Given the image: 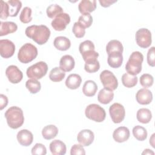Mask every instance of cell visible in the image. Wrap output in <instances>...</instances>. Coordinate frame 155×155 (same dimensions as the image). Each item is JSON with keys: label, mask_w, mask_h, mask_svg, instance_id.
Wrapping results in <instances>:
<instances>
[{"label": "cell", "mask_w": 155, "mask_h": 155, "mask_svg": "<svg viewBox=\"0 0 155 155\" xmlns=\"http://www.w3.org/2000/svg\"><path fill=\"white\" fill-rule=\"evenodd\" d=\"M25 33L27 37L38 44L42 45L48 40L50 36V30L44 25H33L26 28Z\"/></svg>", "instance_id": "obj_1"}, {"label": "cell", "mask_w": 155, "mask_h": 155, "mask_svg": "<svg viewBox=\"0 0 155 155\" xmlns=\"http://www.w3.org/2000/svg\"><path fill=\"white\" fill-rule=\"evenodd\" d=\"M8 125L13 128L17 129L21 127L24 122V116L22 109L16 106L10 107L5 112Z\"/></svg>", "instance_id": "obj_2"}, {"label": "cell", "mask_w": 155, "mask_h": 155, "mask_svg": "<svg viewBox=\"0 0 155 155\" xmlns=\"http://www.w3.org/2000/svg\"><path fill=\"white\" fill-rule=\"evenodd\" d=\"M143 61V56L139 51H133L126 65L125 70L127 73L131 75L138 74L142 70V64Z\"/></svg>", "instance_id": "obj_3"}, {"label": "cell", "mask_w": 155, "mask_h": 155, "mask_svg": "<svg viewBox=\"0 0 155 155\" xmlns=\"http://www.w3.org/2000/svg\"><path fill=\"white\" fill-rule=\"evenodd\" d=\"M38 56L37 48L31 43H26L19 49L18 53V60L24 64H27L35 59Z\"/></svg>", "instance_id": "obj_4"}, {"label": "cell", "mask_w": 155, "mask_h": 155, "mask_svg": "<svg viewBox=\"0 0 155 155\" xmlns=\"http://www.w3.org/2000/svg\"><path fill=\"white\" fill-rule=\"evenodd\" d=\"M85 114L87 118L97 122L104 121L106 116L105 110L96 104L88 105L85 108Z\"/></svg>", "instance_id": "obj_5"}, {"label": "cell", "mask_w": 155, "mask_h": 155, "mask_svg": "<svg viewBox=\"0 0 155 155\" xmlns=\"http://www.w3.org/2000/svg\"><path fill=\"white\" fill-rule=\"evenodd\" d=\"M48 65L44 61L38 62L31 65L27 69V76L33 79H40L44 77L47 72Z\"/></svg>", "instance_id": "obj_6"}, {"label": "cell", "mask_w": 155, "mask_h": 155, "mask_svg": "<svg viewBox=\"0 0 155 155\" xmlns=\"http://www.w3.org/2000/svg\"><path fill=\"white\" fill-rule=\"evenodd\" d=\"M99 78L105 88L113 91L117 88V79L111 71L108 70H105L101 73Z\"/></svg>", "instance_id": "obj_7"}, {"label": "cell", "mask_w": 155, "mask_h": 155, "mask_svg": "<svg viewBox=\"0 0 155 155\" xmlns=\"http://www.w3.org/2000/svg\"><path fill=\"white\" fill-rule=\"evenodd\" d=\"M135 38L137 44L141 48H147L151 44V33L147 28L139 29L136 33Z\"/></svg>", "instance_id": "obj_8"}, {"label": "cell", "mask_w": 155, "mask_h": 155, "mask_svg": "<svg viewBox=\"0 0 155 155\" xmlns=\"http://www.w3.org/2000/svg\"><path fill=\"white\" fill-rule=\"evenodd\" d=\"M109 113L114 123H120L125 118V108L119 103H114L109 108Z\"/></svg>", "instance_id": "obj_9"}, {"label": "cell", "mask_w": 155, "mask_h": 155, "mask_svg": "<svg viewBox=\"0 0 155 155\" xmlns=\"http://www.w3.org/2000/svg\"><path fill=\"white\" fill-rule=\"evenodd\" d=\"M70 22V17L68 13H62L58 15L51 21V25L56 31H62Z\"/></svg>", "instance_id": "obj_10"}, {"label": "cell", "mask_w": 155, "mask_h": 155, "mask_svg": "<svg viewBox=\"0 0 155 155\" xmlns=\"http://www.w3.org/2000/svg\"><path fill=\"white\" fill-rule=\"evenodd\" d=\"M5 74L8 80L12 84L19 83L23 78L22 72L14 65H11L6 68Z\"/></svg>", "instance_id": "obj_11"}, {"label": "cell", "mask_w": 155, "mask_h": 155, "mask_svg": "<svg viewBox=\"0 0 155 155\" xmlns=\"http://www.w3.org/2000/svg\"><path fill=\"white\" fill-rule=\"evenodd\" d=\"M15 51L14 43L8 39L0 40V54L4 58L12 57Z\"/></svg>", "instance_id": "obj_12"}, {"label": "cell", "mask_w": 155, "mask_h": 155, "mask_svg": "<svg viewBox=\"0 0 155 155\" xmlns=\"http://www.w3.org/2000/svg\"><path fill=\"white\" fill-rule=\"evenodd\" d=\"M94 139L93 132L88 129L81 130L77 136V140L82 146L87 147L91 145Z\"/></svg>", "instance_id": "obj_13"}, {"label": "cell", "mask_w": 155, "mask_h": 155, "mask_svg": "<svg viewBox=\"0 0 155 155\" xmlns=\"http://www.w3.org/2000/svg\"><path fill=\"white\" fill-rule=\"evenodd\" d=\"M137 102L141 105H148L153 100V94L150 90L145 88L139 90L136 94Z\"/></svg>", "instance_id": "obj_14"}, {"label": "cell", "mask_w": 155, "mask_h": 155, "mask_svg": "<svg viewBox=\"0 0 155 155\" xmlns=\"http://www.w3.org/2000/svg\"><path fill=\"white\" fill-rule=\"evenodd\" d=\"M18 142L22 146L28 147L30 145L33 140V136L31 131L23 129L20 130L16 136Z\"/></svg>", "instance_id": "obj_15"}, {"label": "cell", "mask_w": 155, "mask_h": 155, "mask_svg": "<svg viewBox=\"0 0 155 155\" xmlns=\"http://www.w3.org/2000/svg\"><path fill=\"white\" fill-rule=\"evenodd\" d=\"M130 135V130L127 127H119L114 131L113 137L116 142L122 143L127 141L129 139Z\"/></svg>", "instance_id": "obj_16"}, {"label": "cell", "mask_w": 155, "mask_h": 155, "mask_svg": "<svg viewBox=\"0 0 155 155\" xmlns=\"http://www.w3.org/2000/svg\"><path fill=\"white\" fill-rule=\"evenodd\" d=\"M50 150L53 155H64L66 153L65 144L60 140H54L50 143Z\"/></svg>", "instance_id": "obj_17"}, {"label": "cell", "mask_w": 155, "mask_h": 155, "mask_svg": "<svg viewBox=\"0 0 155 155\" xmlns=\"http://www.w3.org/2000/svg\"><path fill=\"white\" fill-rule=\"evenodd\" d=\"M75 65L74 58L68 54L63 56L59 61V67L64 71H70Z\"/></svg>", "instance_id": "obj_18"}, {"label": "cell", "mask_w": 155, "mask_h": 155, "mask_svg": "<svg viewBox=\"0 0 155 155\" xmlns=\"http://www.w3.org/2000/svg\"><path fill=\"white\" fill-rule=\"evenodd\" d=\"M96 8V1L95 0H82L78 5V9L82 14L90 13Z\"/></svg>", "instance_id": "obj_19"}, {"label": "cell", "mask_w": 155, "mask_h": 155, "mask_svg": "<svg viewBox=\"0 0 155 155\" xmlns=\"http://www.w3.org/2000/svg\"><path fill=\"white\" fill-rule=\"evenodd\" d=\"M123 62L122 53L120 52H115L110 53L108 55L107 62L108 65L114 68H119L121 66Z\"/></svg>", "instance_id": "obj_20"}, {"label": "cell", "mask_w": 155, "mask_h": 155, "mask_svg": "<svg viewBox=\"0 0 155 155\" xmlns=\"http://www.w3.org/2000/svg\"><path fill=\"white\" fill-rule=\"evenodd\" d=\"M18 29L16 23L12 21L0 22V36H5L10 33L15 32Z\"/></svg>", "instance_id": "obj_21"}, {"label": "cell", "mask_w": 155, "mask_h": 155, "mask_svg": "<svg viewBox=\"0 0 155 155\" xmlns=\"http://www.w3.org/2000/svg\"><path fill=\"white\" fill-rule=\"evenodd\" d=\"M82 78L78 74H70L65 81V85L70 89L75 90L79 87L81 84Z\"/></svg>", "instance_id": "obj_22"}, {"label": "cell", "mask_w": 155, "mask_h": 155, "mask_svg": "<svg viewBox=\"0 0 155 155\" xmlns=\"http://www.w3.org/2000/svg\"><path fill=\"white\" fill-rule=\"evenodd\" d=\"M53 45L59 50L66 51L70 48L71 42L69 39L65 36H58L54 39Z\"/></svg>", "instance_id": "obj_23"}, {"label": "cell", "mask_w": 155, "mask_h": 155, "mask_svg": "<svg viewBox=\"0 0 155 155\" xmlns=\"http://www.w3.org/2000/svg\"><path fill=\"white\" fill-rule=\"evenodd\" d=\"M114 97V93L105 88L101 89L97 94L98 101L102 104H109Z\"/></svg>", "instance_id": "obj_24"}, {"label": "cell", "mask_w": 155, "mask_h": 155, "mask_svg": "<svg viewBox=\"0 0 155 155\" xmlns=\"http://www.w3.org/2000/svg\"><path fill=\"white\" fill-rule=\"evenodd\" d=\"M97 90V85L96 82L92 80H88L85 82L83 87V93L88 97H91L95 95Z\"/></svg>", "instance_id": "obj_25"}, {"label": "cell", "mask_w": 155, "mask_h": 155, "mask_svg": "<svg viewBox=\"0 0 155 155\" xmlns=\"http://www.w3.org/2000/svg\"><path fill=\"white\" fill-rule=\"evenodd\" d=\"M106 51L108 55L110 53L115 52H120L122 53L124 47L122 43L119 41L113 39L108 42L106 46Z\"/></svg>", "instance_id": "obj_26"}, {"label": "cell", "mask_w": 155, "mask_h": 155, "mask_svg": "<svg viewBox=\"0 0 155 155\" xmlns=\"http://www.w3.org/2000/svg\"><path fill=\"white\" fill-rule=\"evenodd\" d=\"M136 117L137 120L142 124H148L152 118V114L148 108H142L137 111Z\"/></svg>", "instance_id": "obj_27"}, {"label": "cell", "mask_w": 155, "mask_h": 155, "mask_svg": "<svg viewBox=\"0 0 155 155\" xmlns=\"http://www.w3.org/2000/svg\"><path fill=\"white\" fill-rule=\"evenodd\" d=\"M58 133V128L54 125H48L42 130V135L45 139L50 140L55 137Z\"/></svg>", "instance_id": "obj_28"}, {"label": "cell", "mask_w": 155, "mask_h": 155, "mask_svg": "<svg viewBox=\"0 0 155 155\" xmlns=\"http://www.w3.org/2000/svg\"><path fill=\"white\" fill-rule=\"evenodd\" d=\"M7 2L8 6L9 16L12 17L16 16L22 7V2L18 0H10Z\"/></svg>", "instance_id": "obj_29"}, {"label": "cell", "mask_w": 155, "mask_h": 155, "mask_svg": "<svg viewBox=\"0 0 155 155\" xmlns=\"http://www.w3.org/2000/svg\"><path fill=\"white\" fill-rule=\"evenodd\" d=\"M65 73L60 67H54L50 72L49 78L53 82H60L64 79Z\"/></svg>", "instance_id": "obj_30"}, {"label": "cell", "mask_w": 155, "mask_h": 155, "mask_svg": "<svg viewBox=\"0 0 155 155\" xmlns=\"http://www.w3.org/2000/svg\"><path fill=\"white\" fill-rule=\"evenodd\" d=\"M137 77L135 75H131L126 73H124L122 76V84L127 88L134 87L137 84Z\"/></svg>", "instance_id": "obj_31"}, {"label": "cell", "mask_w": 155, "mask_h": 155, "mask_svg": "<svg viewBox=\"0 0 155 155\" xmlns=\"http://www.w3.org/2000/svg\"><path fill=\"white\" fill-rule=\"evenodd\" d=\"M133 134L134 137L138 140H145L147 137V130L140 125H136L133 128Z\"/></svg>", "instance_id": "obj_32"}, {"label": "cell", "mask_w": 155, "mask_h": 155, "mask_svg": "<svg viewBox=\"0 0 155 155\" xmlns=\"http://www.w3.org/2000/svg\"><path fill=\"white\" fill-rule=\"evenodd\" d=\"M47 16L50 18H54L61 13H64L62 8L58 4H51L46 10Z\"/></svg>", "instance_id": "obj_33"}, {"label": "cell", "mask_w": 155, "mask_h": 155, "mask_svg": "<svg viewBox=\"0 0 155 155\" xmlns=\"http://www.w3.org/2000/svg\"><path fill=\"white\" fill-rule=\"evenodd\" d=\"M25 87L32 94H36L39 92L41 88V83L36 79H30L27 81Z\"/></svg>", "instance_id": "obj_34"}, {"label": "cell", "mask_w": 155, "mask_h": 155, "mask_svg": "<svg viewBox=\"0 0 155 155\" xmlns=\"http://www.w3.org/2000/svg\"><path fill=\"white\" fill-rule=\"evenodd\" d=\"M100 68V64L97 59H92L85 61L84 65L85 70L88 73H94Z\"/></svg>", "instance_id": "obj_35"}, {"label": "cell", "mask_w": 155, "mask_h": 155, "mask_svg": "<svg viewBox=\"0 0 155 155\" xmlns=\"http://www.w3.org/2000/svg\"><path fill=\"white\" fill-rule=\"evenodd\" d=\"M31 9L28 7H25L21 12L19 16L20 21L24 24H27L30 22L31 19Z\"/></svg>", "instance_id": "obj_36"}, {"label": "cell", "mask_w": 155, "mask_h": 155, "mask_svg": "<svg viewBox=\"0 0 155 155\" xmlns=\"http://www.w3.org/2000/svg\"><path fill=\"white\" fill-rule=\"evenodd\" d=\"M72 31L74 36L78 38L84 37L85 34V28L78 21L74 23Z\"/></svg>", "instance_id": "obj_37"}, {"label": "cell", "mask_w": 155, "mask_h": 155, "mask_svg": "<svg viewBox=\"0 0 155 155\" xmlns=\"http://www.w3.org/2000/svg\"><path fill=\"white\" fill-rule=\"evenodd\" d=\"M140 85L145 87V88H148L153 85L154 79L153 77L148 73H144L140 77Z\"/></svg>", "instance_id": "obj_38"}, {"label": "cell", "mask_w": 155, "mask_h": 155, "mask_svg": "<svg viewBox=\"0 0 155 155\" xmlns=\"http://www.w3.org/2000/svg\"><path fill=\"white\" fill-rule=\"evenodd\" d=\"M94 49L95 47L93 42L90 40H86L81 42L79 47V50L81 54L90 50H94Z\"/></svg>", "instance_id": "obj_39"}, {"label": "cell", "mask_w": 155, "mask_h": 155, "mask_svg": "<svg viewBox=\"0 0 155 155\" xmlns=\"http://www.w3.org/2000/svg\"><path fill=\"white\" fill-rule=\"evenodd\" d=\"M78 22L85 28H88L92 24L93 18L90 13H84L79 17Z\"/></svg>", "instance_id": "obj_40"}, {"label": "cell", "mask_w": 155, "mask_h": 155, "mask_svg": "<svg viewBox=\"0 0 155 155\" xmlns=\"http://www.w3.org/2000/svg\"><path fill=\"white\" fill-rule=\"evenodd\" d=\"M46 153V147L42 143H36L31 149V154L33 155H45Z\"/></svg>", "instance_id": "obj_41"}, {"label": "cell", "mask_w": 155, "mask_h": 155, "mask_svg": "<svg viewBox=\"0 0 155 155\" xmlns=\"http://www.w3.org/2000/svg\"><path fill=\"white\" fill-rule=\"evenodd\" d=\"M9 16L8 6L7 2L4 1H1V13L0 18L2 19H6Z\"/></svg>", "instance_id": "obj_42"}, {"label": "cell", "mask_w": 155, "mask_h": 155, "mask_svg": "<svg viewBox=\"0 0 155 155\" xmlns=\"http://www.w3.org/2000/svg\"><path fill=\"white\" fill-rule=\"evenodd\" d=\"M71 155H84L85 154V150L83 146L81 144H74L72 146L70 150Z\"/></svg>", "instance_id": "obj_43"}, {"label": "cell", "mask_w": 155, "mask_h": 155, "mask_svg": "<svg viewBox=\"0 0 155 155\" xmlns=\"http://www.w3.org/2000/svg\"><path fill=\"white\" fill-rule=\"evenodd\" d=\"M155 48L154 47H151L147 53V62L148 65L151 67L155 66Z\"/></svg>", "instance_id": "obj_44"}, {"label": "cell", "mask_w": 155, "mask_h": 155, "mask_svg": "<svg viewBox=\"0 0 155 155\" xmlns=\"http://www.w3.org/2000/svg\"><path fill=\"white\" fill-rule=\"evenodd\" d=\"M0 99H1V102H0V110H2L3 108H4L8 104V98L7 97L3 94H0Z\"/></svg>", "instance_id": "obj_45"}, {"label": "cell", "mask_w": 155, "mask_h": 155, "mask_svg": "<svg viewBox=\"0 0 155 155\" xmlns=\"http://www.w3.org/2000/svg\"><path fill=\"white\" fill-rule=\"evenodd\" d=\"M99 3L101 4V6L104 7H108L113 3L117 2L116 0L112 1V0H99Z\"/></svg>", "instance_id": "obj_46"}, {"label": "cell", "mask_w": 155, "mask_h": 155, "mask_svg": "<svg viewBox=\"0 0 155 155\" xmlns=\"http://www.w3.org/2000/svg\"><path fill=\"white\" fill-rule=\"evenodd\" d=\"M154 135H155L154 133L153 134L152 136H151V137L150 139V143L151 145V146H152L153 148L155 147H154Z\"/></svg>", "instance_id": "obj_47"}, {"label": "cell", "mask_w": 155, "mask_h": 155, "mask_svg": "<svg viewBox=\"0 0 155 155\" xmlns=\"http://www.w3.org/2000/svg\"><path fill=\"white\" fill-rule=\"evenodd\" d=\"M142 154H154V153L152 150H151L150 149H145V150H144L143 152H142Z\"/></svg>", "instance_id": "obj_48"}]
</instances>
